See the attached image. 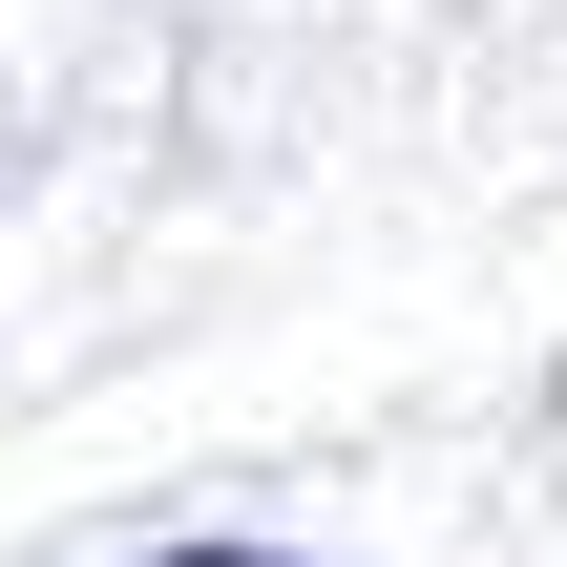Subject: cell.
I'll return each mask as SVG.
<instances>
[{"label": "cell", "mask_w": 567, "mask_h": 567, "mask_svg": "<svg viewBox=\"0 0 567 567\" xmlns=\"http://www.w3.org/2000/svg\"><path fill=\"white\" fill-rule=\"evenodd\" d=\"M168 567H295V547H168Z\"/></svg>", "instance_id": "cell-1"}]
</instances>
